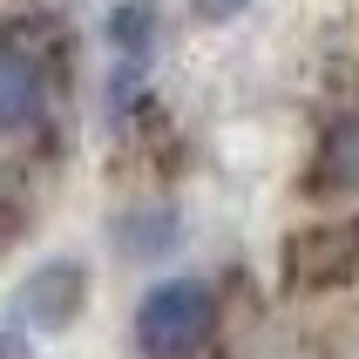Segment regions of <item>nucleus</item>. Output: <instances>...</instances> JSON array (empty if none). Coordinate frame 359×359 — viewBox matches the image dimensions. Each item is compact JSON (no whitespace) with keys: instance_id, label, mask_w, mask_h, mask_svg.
<instances>
[{"instance_id":"nucleus-4","label":"nucleus","mask_w":359,"mask_h":359,"mask_svg":"<svg viewBox=\"0 0 359 359\" xmlns=\"http://www.w3.org/2000/svg\"><path fill=\"white\" fill-rule=\"evenodd\" d=\"M109 41H116L129 61H142V48L156 41V7H149V0H129V7H116V14H109Z\"/></svg>"},{"instance_id":"nucleus-6","label":"nucleus","mask_w":359,"mask_h":359,"mask_svg":"<svg viewBox=\"0 0 359 359\" xmlns=\"http://www.w3.org/2000/svg\"><path fill=\"white\" fill-rule=\"evenodd\" d=\"M190 7H197L203 20H231V14H244L251 0H190Z\"/></svg>"},{"instance_id":"nucleus-2","label":"nucleus","mask_w":359,"mask_h":359,"mask_svg":"<svg viewBox=\"0 0 359 359\" xmlns=\"http://www.w3.org/2000/svg\"><path fill=\"white\" fill-rule=\"evenodd\" d=\"M48 116V75L27 55V41H14L0 27V136H27Z\"/></svg>"},{"instance_id":"nucleus-1","label":"nucleus","mask_w":359,"mask_h":359,"mask_svg":"<svg viewBox=\"0 0 359 359\" xmlns=\"http://www.w3.org/2000/svg\"><path fill=\"white\" fill-rule=\"evenodd\" d=\"M217 332V292L203 278H163L136 305V339L156 359H183Z\"/></svg>"},{"instance_id":"nucleus-3","label":"nucleus","mask_w":359,"mask_h":359,"mask_svg":"<svg viewBox=\"0 0 359 359\" xmlns=\"http://www.w3.org/2000/svg\"><path fill=\"white\" fill-rule=\"evenodd\" d=\"M20 312H34L41 325H68L81 312V264H48V271H34V285L20 292Z\"/></svg>"},{"instance_id":"nucleus-5","label":"nucleus","mask_w":359,"mask_h":359,"mask_svg":"<svg viewBox=\"0 0 359 359\" xmlns=\"http://www.w3.org/2000/svg\"><path fill=\"white\" fill-rule=\"evenodd\" d=\"M332 170H339L332 183H359V116H346L332 129Z\"/></svg>"}]
</instances>
